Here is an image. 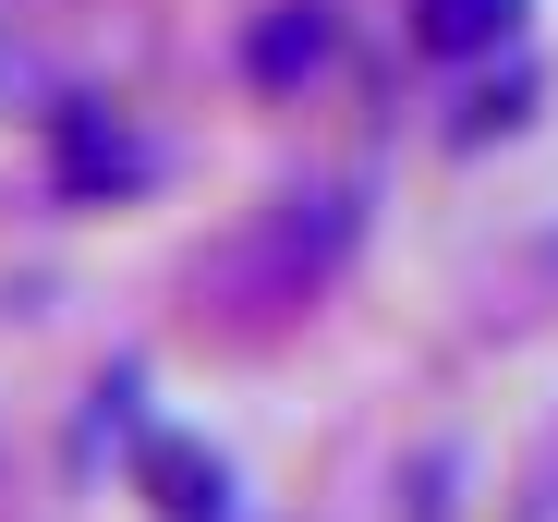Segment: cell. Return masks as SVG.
Returning <instances> with one entry per match:
<instances>
[{"label": "cell", "instance_id": "obj_1", "mask_svg": "<svg viewBox=\"0 0 558 522\" xmlns=\"http://www.w3.org/2000/svg\"><path fill=\"white\" fill-rule=\"evenodd\" d=\"M61 183H73V195H98V183H146V146H134L122 122H98V110H73V122H61Z\"/></svg>", "mask_w": 558, "mask_h": 522}, {"label": "cell", "instance_id": "obj_2", "mask_svg": "<svg viewBox=\"0 0 558 522\" xmlns=\"http://www.w3.org/2000/svg\"><path fill=\"white\" fill-rule=\"evenodd\" d=\"M522 25V0H413V37L449 49V61H474V49H510Z\"/></svg>", "mask_w": 558, "mask_h": 522}, {"label": "cell", "instance_id": "obj_3", "mask_svg": "<svg viewBox=\"0 0 558 522\" xmlns=\"http://www.w3.org/2000/svg\"><path fill=\"white\" fill-rule=\"evenodd\" d=\"M316 49H328L316 13H304V25H267V37H255V73H292V61H316Z\"/></svg>", "mask_w": 558, "mask_h": 522}]
</instances>
